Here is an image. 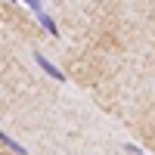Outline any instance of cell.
Wrapping results in <instances>:
<instances>
[{
  "mask_svg": "<svg viewBox=\"0 0 155 155\" xmlns=\"http://www.w3.org/2000/svg\"><path fill=\"white\" fill-rule=\"evenodd\" d=\"M34 59H37V65H41L50 78H56V81H65V74H62V71H59V68H56V65H53V62H50L44 53H34Z\"/></svg>",
  "mask_w": 155,
  "mask_h": 155,
  "instance_id": "cell-1",
  "label": "cell"
},
{
  "mask_svg": "<svg viewBox=\"0 0 155 155\" xmlns=\"http://www.w3.org/2000/svg\"><path fill=\"white\" fill-rule=\"evenodd\" d=\"M37 19H41V25L44 28L53 34V37H59V28H56V22H53V16H50V12H44V9H37Z\"/></svg>",
  "mask_w": 155,
  "mask_h": 155,
  "instance_id": "cell-3",
  "label": "cell"
},
{
  "mask_svg": "<svg viewBox=\"0 0 155 155\" xmlns=\"http://www.w3.org/2000/svg\"><path fill=\"white\" fill-rule=\"evenodd\" d=\"M16 3H19V0H16ZM22 3H28V6L34 9V12H37V9H41V0H22Z\"/></svg>",
  "mask_w": 155,
  "mask_h": 155,
  "instance_id": "cell-4",
  "label": "cell"
},
{
  "mask_svg": "<svg viewBox=\"0 0 155 155\" xmlns=\"http://www.w3.org/2000/svg\"><path fill=\"white\" fill-rule=\"evenodd\" d=\"M0 143H3L9 152H16V155H28V149H25L22 143H16V140H12L9 134H3V130H0Z\"/></svg>",
  "mask_w": 155,
  "mask_h": 155,
  "instance_id": "cell-2",
  "label": "cell"
}]
</instances>
